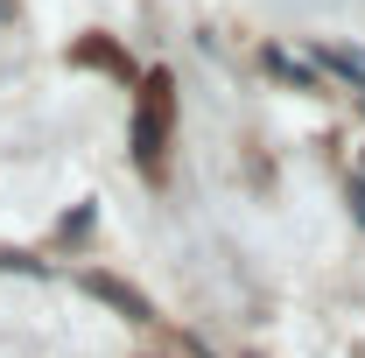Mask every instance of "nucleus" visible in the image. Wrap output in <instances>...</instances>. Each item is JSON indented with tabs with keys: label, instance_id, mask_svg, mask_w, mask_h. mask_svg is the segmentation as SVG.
<instances>
[{
	"label": "nucleus",
	"instance_id": "1",
	"mask_svg": "<svg viewBox=\"0 0 365 358\" xmlns=\"http://www.w3.org/2000/svg\"><path fill=\"white\" fill-rule=\"evenodd\" d=\"M169 106H176V98H169V78H155L148 98H140V113H134V162L148 176H155L162 155H169Z\"/></svg>",
	"mask_w": 365,
	"mask_h": 358
},
{
	"label": "nucleus",
	"instance_id": "2",
	"mask_svg": "<svg viewBox=\"0 0 365 358\" xmlns=\"http://www.w3.org/2000/svg\"><path fill=\"white\" fill-rule=\"evenodd\" d=\"M85 295H98V302H113V310L127 316V323H148V316H155V302L140 295L134 281H120V274H98V267L85 274Z\"/></svg>",
	"mask_w": 365,
	"mask_h": 358
},
{
	"label": "nucleus",
	"instance_id": "3",
	"mask_svg": "<svg viewBox=\"0 0 365 358\" xmlns=\"http://www.w3.org/2000/svg\"><path fill=\"white\" fill-rule=\"evenodd\" d=\"M317 63H323V71H337V78H351V85L365 91V56H359V49H317Z\"/></svg>",
	"mask_w": 365,
	"mask_h": 358
},
{
	"label": "nucleus",
	"instance_id": "4",
	"mask_svg": "<svg viewBox=\"0 0 365 358\" xmlns=\"http://www.w3.org/2000/svg\"><path fill=\"white\" fill-rule=\"evenodd\" d=\"M78 63H106V71H127V56L113 43H78Z\"/></svg>",
	"mask_w": 365,
	"mask_h": 358
},
{
	"label": "nucleus",
	"instance_id": "5",
	"mask_svg": "<svg viewBox=\"0 0 365 358\" xmlns=\"http://www.w3.org/2000/svg\"><path fill=\"white\" fill-rule=\"evenodd\" d=\"M267 71H274V78H295V85H309V71H302L295 56H281V49H267Z\"/></svg>",
	"mask_w": 365,
	"mask_h": 358
},
{
	"label": "nucleus",
	"instance_id": "6",
	"mask_svg": "<svg viewBox=\"0 0 365 358\" xmlns=\"http://www.w3.org/2000/svg\"><path fill=\"white\" fill-rule=\"evenodd\" d=\"M0 267H7V274H49L43 260H29V253H0Z\"/></svg>",
	"mask_w": 365,
	"mask_h": 358
},
{
	"label": "nucleus",
	"instance_id": "7",
	"mask_svg": "<svg viewBox=\"0 0 365 358\" xmlns=\"http://www.w3.org/2000/svg\"><path fill=\"white\" fill-rule=\"evenodd\" d=\"M85 232H91V204H78V211L63 218V239H85Z\"/></svg>",
	"mask_w": 365,
	"mask_h": 358
},
{
	"label": "nucleus",
	"instance_id": "8",
	"mask_svg": "<svg viewBox=\"0 0 365 358\" xmlns=\"http://www.w3.org/2000/svg\"><path fill=\"white\" fill-rule=\"evenodd\" d=\"M351 211H359V225H365V183H351Z\"/></svg>",
	"mask_w": 365,
	"mask_h": 358
},
{
	"label": "nucleus",
	"instance_id": "9",
	"mask_svg": "<svg viewBox=\"0 0 365 358\" xmlns=\"http://www.w3.org/2000/svg\"><path fill=\"white\" fill-rule=\"evenodd\" d=\"M7 14H14V0H0V21H7Z\"/></svg>",
	"mask_w": 365,
	"mask_h": 358
}]
</instances>
